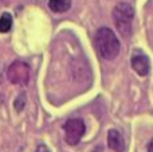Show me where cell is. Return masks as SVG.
Returning a JSON list of instances; mask_svg holds the SVG:
<instances>
[{
  "label": "cell",
  "mask_w": 153,
  "mask_h": 152,
  "mask_svg": "<svg viewBox=\"0 0 153 152\" xmlns=\"http://www.w3.org/2000/svg\"><path fill=\"white\" fill-rule=\"evenodd\" d=\"M36 152H50V150H48L46 145H39V147H38V150H36Z\"/></svg>",
  "instance_id": "obj_9"
},
{
  "label": "cell",
  "mask_w": 153,
  "mask_h": 152,
  "mask_svg": "<svg viewBox=\"0 0 153 152\" xmlns=\"http://www.w3.org/2000/svg\"><path fill=\"white\" fill-rule=\"evenodd\" d=\"M95 48L103 59H114L120 53V40L108 27H102L95 34Z\"/></svg>",
  "instance_id": "obj_1"
},
{
  "label": "cell",
  "mask_w": 153,
  "mask_h": 152,
  "mask_svg": "<svg viewBox=\"0 0 153 152\" xmlns=\"http://www.w3.org/2000/svg\"><path fill=\"white\" fill-rule=\"evenodd\" d=\"M48 7L53 12H66L71 7V0H48Z\"/></svg>",
  "instance_id": "obj_7"
},
{
  "label": "cell",
  "mask_w": 153,
  "mask_h": 152,
  "mask_svg": "<svg viewBox=\"0 0 153 152\" xmlns=\"http://www.w3.org/2000/svg\"><path fill=\"white\" fill-rule=\"evenodd\" d=\"M12 27V16L8 12H4L0 18V32H8Z\"/></svg>",
  "instance_id": "obj_8"
},
{
  "label": "cell",
  "mask_w": 153,
  "mask_h": 152,
  "mask_svg": "<svg viewBox=\"0 0 153 152\" xmlns=\"http://www.w3.org/2000/svg\"><path fill=\"white\" fill-rule=\"evenodd\" d=\"M7 77L15 85H27L30 81V66L23 61H15L8 67Z\"/></svg>",
  "instance_id": "obj_3"
},
{
  "label": "cell",
  "mask_w": 153,
  "mask_h": 152,
  "mask_svg": "<svg viewBox=\"0 0 153 152\" xmlns=\"http://www.w3.org/2000/svg\"><path fill=\"white\" fill-rule=\"evenodd\" d=\"M134 18L133 7L128 3H120L113 10V22L118 32L125 38L132 35V22Z\"/></svg>",
  "instance_id": "obj_2"
},
{
  "label": "cell",
  "mask_w": 153,
  "mask_h": 152,
  "mask_svg": "<svg viewBox=\"0 0 153 152\" xmlns=\"http://www.w3.org/2000/svg\"><path fill=\"white\" fill-rule=\"evenodd\" d=\"M3 102V96H1V93H0V104Z\"/></svg>",
  "instance_id": "obj_11"
},
{
  "label": "cell",
  "mask_w": 153,
  "mask_h": 152,
  "mask_svg": "<svg viewBox=\"0 0 153 152\" xmlns=\"http://www.w3.org/2000/svg\"><path fill=\"white\" fill-rule=\"evenodd\" d=\"M63 129H65L66 143L70 145H75V144H78L79 140L85 135L86 127H85V123L81 118H71V120L65 123Z\"/></svg>",
  "instance_id": "obj_4"
},
{
  "label": "cell",
  "mask_w": 153,
  "mask_h": 152,
  "mask_svg": "<svg viewBox=\"0 0 153 152\" xmlns=\"http://www.w3.org/2000/svg\"><path fill=\"white\" fill-rule=\"evenodd\" d=\"M148 152H153V139L151 140V143H149V147H148Z\"/></svg>",
  "instance_id": "obj_10"
},
{
  "label": "cell",
  "mask_w": 153,
  "mask_h": 152,
  "mask_svg": "<svg viewBox=\"0 0 153 152\" xmlns=\"http://www.w3.org/2000/svg\"><path fill=\"white\" fill-rule=\"evenodd\" d=\"M132 67L138 75H146L151 70L149 58L143 53H136L132 55Z\"/></svg>",
  "instance_id": "obj_5"
},
{
  "label": "cell",
  "mask_w": 153,
  "mask_h": 152,
  "mask_svg": "<svg viewBox=\"0 0 153 152\" xmlns=\"http://www.w3.org/2000/svg\"><path fill=\"white\" fill-rule=\"evenodd\" d=\"M108 145L116 152H122L125 150V142L122 135L117 129H110L108 133Z\"/></svg>",
  "instance_id": "obj_6"
}]
</instances>
